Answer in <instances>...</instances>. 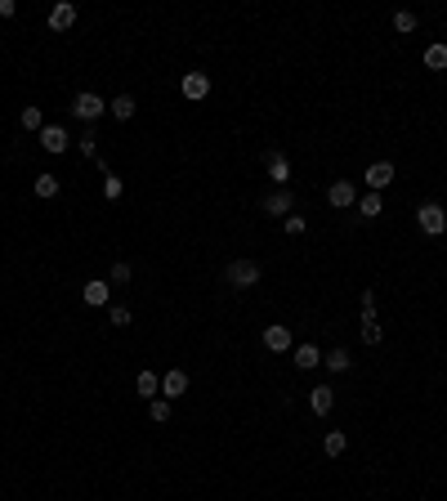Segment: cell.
<instances>
[{
	"instance_id": "6da1fadb",
	"label": "cell",
	"mask_w": 447,
	"mask_h": 501,
	"mask_svg": "<svg viewBox=\"0 0 447 501\" xmlns=\"http://www.w3.org/2000/svg\"><path fill=\"white\" fill-rule=\"evenodd\" d=\"M224 282H228V287H233V291L260 287V264H255V260H233V264H228V269H224Z\"/></svg>"
},
{
	"instance_id": "7a4b0ae2",
	"label": "cell",
	"mask_w": 447,
	"mask_h": 501,
	"mask_svg": "<svg viewBox=\"0 0 447 501\" xmlns=\"http://www.w3.org/2000/svg\"><path fill=\"white\" fill-rule=\"evenodd\" d=\"M103 112H108V103H103L99 94H90V90H81V94L72 99V117H76V121H85V126H94Z\"/></svg>"
},
{
	"instance_id": "3957f363",
	"label": "cell",
	"mask_w": 447,
	"mask_h": 501,
	"mask_svg": "<svg viewBox=\"0 0 447 501\" xmlns=\"http://www.w3.org/2000/svg\"><path fill=\"white\" fill-rule=\"evenodd\" d=\"M416 224H421V233H430V238H443L447 233V211L439 202H425L421 211H416Z\"/></svg>"
},
{
	"instance_id": "277c9868",
	"label": "cell",
	"mask_w": 447,
	"mask_h": 501,
	"mask_svg": "<svg viewBox=\"0 0 447 501\" xmlns=\"http://www.w3.org/2000/svg\"><path fill=\"white\" fill-rule=\"evenodd\" d=\"M327 202L336 206V211H349V206H358V188H354V179H336V184L327 188Z\"/></svg>"
},
{
	"instance_id": "5b68a950",
	"label": "cell",
	"mask_w": 447,
	"mask_h": 501,
	"mask_svg": "<svg viewBox=\"0 0 447 501\" xmlns=\"http://www.w3.org/2000/svg\"><path fill=\"white\" fill-rule=\"evenodd\" d=\"M260 211H264V215H282V220H287V215L296 211V197H291L287 188H278V193H269V197L260 202Z\"/></svg>"
},
{
	"instance_id": "8992f818",
	"label": "cell",
	"mask_w": 447,
	"mask_h": 501,
	"mask_svg": "<svg viewBox=\"0 0 447 501\" xmlns=\"http://www.w3.org/2000/svg\"><path fill=\"white\" fill-rule=\"evenodd\" d=\"M179 90H184V99H206L211 94V77L206 72H184V81H179Z\"/></svg>"
},
{
	"instance_id": "52a82bcc",
	"label": "cell",
	"mask_w": 447,
	"mask_h": 501,
	"mask_svg": "<svg viewBox=\"0 0 447 501\" xmlns=\"http://www.w3.org/2000/svg\"><path fill=\"white\" fill-rule=\"evenodd\" d=\"M41 148H45V153H54V157L68 153V148H72L68 130H63V126H45V130H41Z\"/></svg>"
},
{
	"instance_id": "ba28073f",
	"label": "cell",
	"mask_w": 447,
	"mask_h": 501,
	"mask_svg": "<svg viewBox=\"0 0 447 501\" xmlns=\"http://www.w3.org/2000/svg\"><path fill=\"white\" fill-rule=\"evenodd\" d=\"M264 349H273V354H287V349H291V327H282V323L264 327Z\"/></svg>"
},
{
	"instance_id": "9c48e42d",
	"label": "cell",
	"mask_w": 447,
	"mask_h": 501,
	"mask_svg": "<svg viewBox=\"0 0 447 501\" xmlns=\"http://www.w3.org/2000/svg\"><path fill=\"white\" fill-rule=\"evenodd\" d=\"M188 394V372H166L161 376V399H184Z\"/></svg>"
},
{
	"instance_id": "30bf717a",
	"label": "cell",
	"mask_w": 447,
	"mask_h": 501,
	"mask_svg": "<svg viewBox=\"0 0 447 501\" xmlns=\"http://www.w3.org/2000/svg\"><path fill=\"white\" fill-rule=\"evenodd\" d=\"M72 23H76V5H72V0H59V5L50 9V27H54V32H68Z\"/></svg>"
},
{
	"instance_id": "8fae6325",
	"label": "cell",
	"mask_w": 447,
	"mask_h": 501,
	"mask_svg": "<svg viewBox=\"0 0 447 501\" xmlns=\"http://www.w3.org/2000/svg\"><path fill=\"white\" fill-rule=\"evenodd\" d=\"M394 184V166L389 162H376L372 170H367V193H380V188Z\"/></svg>"
},
{
	"instance_id": "7c38bea8",
	"label": "cell",
	"mask_w": 447,
	"mask_h": 501,
	"mask_svg": "<svg viewBox=\"0 0 447 501\" xmlns=\"http://www.w3.org/2000/svg\"><path fill=\"white\" fill-rule=\"evenodd\" d=\"M309 408L318 412V417H331V408H336V394H331V385H318V390H309Z\"/></svg>"
},
{
	"instance_id": "4fadbf2b",
	"label": "cell",
	"mask_w": 447,
	"mask_h": 501,
	"mask_svg": "<svg viewBox=\"0 0 447 501\" xmlns=\"http://www.w3.org/2000/svg\"><path fill=\"white\" fill-rule=\"evenodd\" d=\"M269 179H273L278 188L291 179V162H287V153H269Z\"/></svg>"
},
{
	"instance_id": "5bb4252c",
	"label": "cell",
	"mask_w": 447,
	"mask_h": 501,
	"mask_svg": "<svg viewBox=\"0 0 447 501\" xmlns=\"http://www.w3.org/2000/svg\"><path fill=\"white\" fill-rule=\"evenodd\" d=\"M135 390H139V394H144V399L152 403V399L161 394V376H157V372H139V376H135Z\"/></svg>"
},
{
	"instance_id": "9a60e30c",
	"label": "cell",
	"mask_w": 447,
	"mask_h": 501,
	"mask_svg": "<svg viewBox=\"0 0 447 501\" xmlns=\"http://www.w3.org/2000/svg\"><path fill=\"white\" fill-rule=\"evenodd\" d=\"M108 112H112V117H117V121H130V117H135V112H139V103L130 99V94H117V99L108 103Z\"/></svg>"
},
{
	"instance_id": "2e32d148",
	"label": "cell",
	"mask_w": 447,
	"mask_h": 501,
	"mask_svg": "<svg viewBox=\"0 0 447 501\" xmlns=\"http://www.w3.org/2000/svg\"><path fill=\"white\" fill-rule=\"evenodd\" d=\"M59 175H36V184H32V193L41 197V202H50V197H59Z\"/></svg>"
},
{
	"instance_id": "e0dca14e",
	"label": "cell",
	"mask_w": 447,
	"mask_h": 501,
	"mask_svg": "<svg viewBox=\"0 0 447 501\" xmlns=\"http://www.w3.org/2000/svg\"><path fill=\"white\" fill-rule=\"evenodd\" d=\"M108 287H112V282H85V287H81L85 305H94V309H99V305H108Z\"/></svg>"
},
{
	"instance_id": "ac0fdd59",
	"label": "cell",
	"mask_w": 447,
	"mask_h": 501,
	"mask_svg": "<svg viewBox=\"0 0 447 501\" xmlns=\"http://www.w3.org/2000/svg\"><path fill=\"white\" fill-rule=\"evenodd\" d=\"M318 363H322L318 345H296V367L300 372H309V367H318Z\"/></svg>"
},
{
	"instance_id": "d6986e66",
	"label": "cell",
	"mask_w": 447,
	"mask_h": 501,
	"mask_svg": "<svg viewBox=\"0 0 447 501\" xmlns=\"http://www.w3.org/2000/svg\"><path fill=\"white\" fill-rule=\"evenodd\" d=\"M349 448V439L340 430H327V439H322V452H327V457H340V452Z\"/></svg>"
},
{
	"instance_id": "ffe728a7",
	"label": "cell",
	"mask_w": 447,
	"mask_h": 501,
	"mask_svg": "<svg viewBox=\"0 0 447 501\" xmlns=\"http://www.w3.org/2000/svg\"><path fill=\"white\" fill-rule=\"evenodd\" d=\"M380 211H385L380 193H363V197H358V215H367V220H372V215H380Z\"/></svg>"
},
{
	"instance_id": "44dd1931",
	"label": "cell",
	"mask_w": 447,
	"mask_h": 501,
	"mask_svg": "<svg viewBox=\"0 0 447 501\" xmlns=\"http://www.w3.org/2000/svg\"><path fill=\"white\" fill-rule=\"evenodd\" d=\"M425 68H434V72H443V68H447V45H443V41L425 50Z\"/></svg>"
},
{
	"instance_id": "7402d4cb",
	"label": "cell",
	"mask_w": 447,
	"mask_h": 501,
	"mask_svg": "<svg viewBox=\"0 0 447 501\" xmlns=\"http://www.w3.org/2000/svg\"><path fill=\"white\" fill-rule=\"evenodd\" d=\"M322 363H327L331 372H349V363H354V358H349V349H331V354L322 358Z\"/></svg>"
},
{
	"instance_id": "603a6c76",
	"label": "cell",
	"mask_w": 447,
	"mask_h": 501,
	"mask_svg": "<svg viewBox=\"0 0 447 501\" xmlns=\"http://www.w3.org/2000/svg\"><path fill=\"white\" fill-rule=\"evenodd\" d=\"M18 121H23V130H45L41 108H23V112H18Z\"/></svg>"
},
{
	"instance_id": "cb8c5ba5",
	"label": "cell",
	"mask_w": 447,
	"mask_h": 501,
	"mask_svg": "<svg viewBox=\"0 0 447 501\" xmlns=\"http://www.w3.org/2000/svg\"><path fill=\"white\" fill-rule=\"evenodd\" d=\"M148 417L157 421V425H166V421H170V399H152V403H148Z\"/></svg>"
},
{
	"instance_id": "d4e9b609",
	"label": "cell",
	"mask_w": 447,
	"mask_h": 501,
	"mask_svg": "<svg viewBox=\"0 0 447 501\" xmlns=\"http://www.w3.org/2000/svg\"><path fill=\"white\" fill-rule=\"evenodd\" d=\"M121 193H126V179H117V175L108 170V179H103V197H108V202H117Z\"/></svg>"
},
{
	"instance_id": "484cf974",
	"label": "cell",
	"mask_w": 447,
	"mask_h": 501,
	"mask_svg": "<svg viewBox=\"0 0 447 501\" xmlns=\"http://www.w3.org/2000/svg\"><path fill=\"white\" fill-rule=\"evenodd\" d=\"M363 340L367 345H380V340H385V327H380L376 318H363Z\"/></svg>"
},
{
	"instance_id": "4316f807",
	"label": "cell",
	"mask_w": 447,
	"mask_h": 501,
	"mask_svg": "<svg viewBox=\"0 0 447 501\" xmlns=\"http://www.w3.org/2000/svg\"><path fill=\"white\" fill-rule=\"evenodd\" d=\"M394 32H416V14H412V9H398V14H394Z\"/></svg>"
},
{
	"instance_id": "83f0119b",
	"label": "cell",
	"mask_w": 447,
	"mask_h": 501,
	"mask_svg": "<svg viewBox=\"0 0 447 501\" xmlns=\"http://www.w3.org/2000/svg\"><path fill=\"white\" fill-rule=\"evenodd\" d=\"M130 278H135V269H130V264H121V260L112 264V282H117V287H126Z\"/></svg>"
},
{
	"instance_id": "f1b7e54d",
	"label": "cell",
	"mask_w": 447,
	"mask_h": 501,
	"mask_svg": "<svg viewBox=\"0 0 447 501\" xmlns=\"http://www.w3.org/2000/svg\"><path fill=\"white\" fill-rule=\"evenodd\" d=\"M81 153L85 157H99V135H94V130H85V135H81Z\"/></svg>"
},
{
	"instance_id": "f546056e",
	"label": "cell",
	"mask_w": 447,
	"mask_h": 501,
	"mask_svg": "<svg viewBox=\"0 0 447 501\" xmlns=\"http://www.w3.org/2000/svg\"><path fill=\"white\" fill-rule=\"evenodd\" d=\"M112 323H117V327H130V323H135V314H130L126 305H117V309H112Z\"/></svg>"
},
{
	"instance_id": "4dcf8cb0",
	"label": "cell",
	"mask_w": 447,
	"mask_h": 501,
	"mask_svg": "<svg viewBox=\"0 0 447 501\" xmlns=\"http://www.w3.org/2000/svg\"><path fill=\"white\" fill-rule=\"evenodd\" d=\"M282 229H287L291 238H300V233H304V220H300V215H287V220H282Z\"/></svg>"
},
{
	"instance_id": "1f68e13d",
	"label": "cell",
	"mask_w": 447,
	"mask_h": 501,
	"mask_svg": "<svg viewBox=\"0 0 447 501\" xmlns=\"http://www.w3.org/2000/svg\"><path fill=\"white\" fill-rule=\"evenodd\" d=\"M363 318H376V291L372 287L363 291Z\"/></svg>"
},
{
	"instance_id": "d6a6232c",
	"label": "cell",
	"mask_w": 447,
	"mask_h": 501,
	"mask_svg": "<svg viewBox=\"0 0 447 501\" xmlns=\"http://www.w3.org/2000/svg\"><path fill=\"white\" fill-rule=\"evenodd\" d=\"M18 14V5H14V0H0V18H14Z\"/></svg>"
}]
</instances>
